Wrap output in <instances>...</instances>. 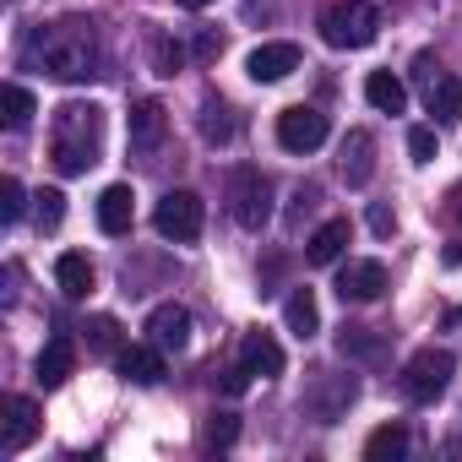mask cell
<instances>
[{
  "instance_id": "e575fe53",
  "label": "cell",
  "mask_w": 462,
  "mask_h": 462,
  "mask_svg": "<svg viewBox=\"0 0 462 462\" xmlns=\"http://www.w3.org/2000/svg\"><path fill=\"white\" fill-rule=\"evenodd\" d=\"M451 262H462V245H457V251H451Z\"/></svg>"
},
{
  "instance_id": "f1b7e54d",
  "label": "cell",
  "mask_w": 462,
  "mask_h": 462,
  "mask_svg": "<svg viewBox=\"0 0 462 462\" xmlns=\"http://www.w3.org/2000/svg\"><path fill=\"white\" fill-rule=\"evenodd\" d=\"M235 435H240V419H235V413H212L207 430H201L207 446H235Z\"/></svg>"
},
{
  "instance_id": "52a82bcc",
  "label": "cell",
  "mask_w": 462,
  "mask_h": 462,
  "mask_svg": "<svg viewBox=\"0 0 462 462\" xmlns=\"http://www.w3.org/2000/svg\"><path fill=\"white\" fill-rule=\"evenodd\" d=\"M419 88H424V109L435 115V125H457L462 120V77H451V71H435L424 55H419Z\"/></svg>"
},
{
  "instance_id": "cb8c5ba5",
  "label": "cell",
  "mask_w": 462,
  "mask_h": 462,
  "mask_svg": "<svg viewBox=\"0 0 462 462\" xmlns=\"http://www.w3.org/2000/svg\"><path fill=\"white\" fill-rule=\"evenodd\" d=\"M408 451V430L402 424H381V430H370V440H365V462H397Z\"/></svg>"
},
{
  "instance_id": "ffe728a7",
  "label": "cell",
  "mask_w": 462,
  "mask_h": 462,
  "mask_svg": "<svg viewBox=\"0 0 462 462\" xmlns=\"http://www.w3.org/2000/svg\"><path fill=\"white\" fill-rule=\"evenodd\" d=\"M55 283H60V294H66V300H88L98 278H93V262H88L82 251H66V256L55 262Z\"/></svg>"
},
{
  "instance_id": "7c38bea8",
  "label": "cell",
  "mask_w": 462,
  "mask_h": 462,
  "mask_svg": "<svg viewBox=\"0 0 462 462\" xmlns=\"http://www.w3.org/2000/svg\"><path fill=\"white\" fill-rule=\"evenodd\" d=\"M0 408H6V424H0V451L17 457V451L39 435V402H33V397H6Z\"/></svg>"
},
{
  "instance_id": "83f0119b",
  "label": "cell",
  "mask_w": 462,
  "mask_h": 462,
  "mask_svg": "<svg viewBox=\"0 0 462 462\" xmlns=\"http://www.w3.org/2000/svg\"><path fill=\"white\" fill-rule=\"evenodd\" d=\"M88 343H93V354H104V359H120V327H115L109 316H98V321L88 327Z\"/></svg>"
},
{
  "instance_id": "7402d4cb",
  "label": "cell",
  "mask_w": 462,
  "mask_h": 462,
  "mask_svg": "<svg viewBox=\"0 0 462 462\" xmlns=\"http://www.w3.org/2000/svg\"><path fill=\"white\" fill-rule=\"evenodd\" d=\"M365 98H370L381 115H402V104H408V88H402L392 71H370V77H365Z\"/></svg>"
},
{
  "instance_id": "30bf717a",
  "label": "cell",
  "mask_w": 462,
  "mask_h": 462,
  "mask_svg": "<svg viewBox=\"0 0 462 462\" xmlns=\"http://www.w3.org/2000/svg\"><path fill=\"white\" fill-rule=\"evenodd\" d=\"M337 174H343V185H348V190L370 185V174H375V136H370V131H348V136H343Z\"/></svg>"
},
{
  "instance_id": "d6a6232c",
  "label": "cell",
  "mask_w": 462,
  "mask_h": 462,
  "mask_svg": "<svg viewBox=\"0 0 462 462\" xmlns=\"http://www.w3.org/2000/svg\"><path fill=\"white\" fill-rule=\"evenodd\" d=\"M370 228H375V235H392V228H397V217H392L386 207H370Z\"/></svg>"
},
{
  "instance_id": "44dd1931",
  "label": "cell",
  "mask_w": 462,
  "mask_h": 462,
  "mask_svg": "<svg viewBox=\"0 0 462 462\" xmlns=\"http://www.w3.org/2000/svg\"><path fill=\"white\" fill-rule=\"evenodd\" d=\"M196 125H201V136H207L212 147L235 142V131H240V125H235V109H228L223 98H201V120H196Z\"/></svg>"
},
{
  "instance_id": "3957f363",
  "label": "cell",
  "mask_w": 462,
  "mask_h": 462,
  "mask_svg": "<svg viewBox=\"0 0 462 462\" xmlns=\"http://www.w3.org/2000/svg\"><path fill=\"white\" fill-rule=\"evenodd\" d=\"M375 33H381V12L370 0H332L321 12V39L332 50H365L375 44Z\"/></svg>"
},
{
  "instance_id": "ba28073f",
  "label": "cell",
  "mask_w": 462,
  "mask_h": 462,
  "mask_svg": "<svg viewBox=\"0 0 462 462\" xmlns=\"http://www.w3.org/2000/svg\"><path fill=\"white\" fill-rule=\"evenodd\" d=\"M278 142H283L289 152H316V147L327 142V115L310 109V104L283 109V115H278Z\"/></svg>"
},
{
  "instance_id": "6da1fadb",
  "label": "cell",
  "mask_w": 462,
  "mask_h": 462,
  "mask_svg": "<svg viewBox=\"0 0 462 462\" xmlns=\"http://www.w3.org/2000/svg\"><path fill=\"white\" fill-rule=\"evenodd\" d=\"M28 55L55 82H93L98 77V28H93V17H55L50 28L33 33Z\"/></svg>"
},
{
  "instance_id": "f546056e",
  "label": "cell",
  "mask_w": 462,
  "mask_h": 462,
  "mask_svg": "<svg viewBox=\"0 0 462 462\" xmlns=\"http://www.w3.org/2000/svg\"><path fill=\"white\" fill-rule=\"evenodd\" d=\"M23 207H28V196H23V185L6 174V180H0V223H17Z\"/></svg>"
},
{
  "instance_id": "ac0fdd59",
  "label": "cell",
  "mask_w": 462,
  "mask_h": 462,
  "mask_svg": "<svg viewBox=\"0 0 462 462\" xmlns=\"http://www.w3.org/2000/svg\"><path fill=\"white\" fill-rule=\"evenodd\" d=\"M71 370H77V348H71V337H50L44 343V354H39V386H66L71 381Z\"/></svg>"
},
{
  "instance_id": "4dcf8cb0",
  "label": "cell",
  "mask_w": 462,
  "mask_h": 462,
  "mask_svg": "<svg viewBox=\"0 0 462 462\" xmlns=\"http://www.w3.org/2000/svg\"><path fill=\"white\" fill-rule=\"evenodd\" d=\"M152 60H158V77H174V71L185 66V50H180V44H169V39H158Z\"/></svg>"
},
{
  "instance_id": "4316f807",
  "label": "cell",
  "mask_w": 462,
  "mask_h": 462,
  "mask_svg": "<svg viewBox=\"0 0 462 462\" xmlns=\"http://www.w3.org/2000/svg\"><path fill=\"white\" fill-rule=\"evenodd\" d=\"M33 217H39L44 235H55L60 217H66V196H60V190H39V196H33Z\"/></svg>"
},
{
  "instance_id": "5bb4252c",
  "label": "cell",
  "mask_w": 462,
  "mask_h": 462,
  "mask_svg": "<svg viewBox=\"0 0 462 462\" xmlns=\"http://www.w3.org/2000/svg\"><path fill=\"white\" fill-rule=\"evenodd\" d=\"M163 131H169V109L158 98H142L131 109V152H152L163 142Z\"/></svg>"
},
{
  "instance_id": "d4e9b609",
  "label": "cell",
  "mask_w": 462,
  "mask_h": 462,
  "mask_svg": "<svg viewBox=\"0 0 462 462\" xmlns=\"http://www.w3.org/2000/svg\"><path fill=\"white\" fill-rule=\"evenodd\" d=\"M33 109H39V104H33V93H28L23 82H6V88H0V120H6L12 131H23V125L33 120Z\"/></svg>"
},
{
  "instance_id": "7a4b0ae2",
  "label": "cell",
  "mask_w": 462,
  "mask_h": 462,
  "mask_svg": "<svg viewBox=\"0 0 462 462\" xmlns=\"http://www.w3.org/2000/svg\"><path fill=\"white\" fill-rule=\"evenodd\" d=\"M104 158V109L98 104H60L50 125V163L60 174H88Z\"/></svg>"
},
{
  "instance_id": "8992f818",
  "label": "cell",
  "mask_w": 462,
  "mask_h": 462,
  "mask_svg": "<svg viewBox=\"0 0 462 462\" xmlns=\"http://www.w3.org/2000/svg\"><path fill=\"white\" fill-rule=\"evenodd\" d=\"M201 223H207V207H201L196 190H169L158 201V212H152V228H158L163 240H174V245L201 240Z\"/></svg>"
},
{
  "instance_id": "d6986e66",
  "label": "cell",
  "mask_w": 462,
  "mask_h": 462,
  "mask_svg": "<svg viewBox=\"0 0 462 462\" xmlns=\"http://www.w3.org/2000/svg\"><path fill=\"white\" fill-rule=\"evenodd\" d=\"M348 251V217H327L321 228H316V235H310V267H332L337 256Z\"/></svg>"
},
{
  "instance_id": "836d02e7",
  "label": "cell",
  "mask_w": 462,
  "mask_h": 462,
  "mask_svg": "<svg viewBox=\"0 0 462 462\" xmlns=\"http://www.w3.org/2000/svg\"><path fill=\"white\" fill-rule=\"evenodd\" d=\"M180 6H185V12H201V6H212V0H180Z\"/></svg>"
},
{
  "instance_id": "2e32d148",
  "label": "cell",
  "mask_w": 462,
  "mask_h": 462,
  "mask_svg": "<svg viewBox=\"0 0 462 462\" xmlns=\"http://www.w3.org/2000/svg\"><path fill=\"white\" fill-rule=\"evenodd\" d=\"M120 375L131 381V386H158L163 381V348L158 343H136V348H120Z\"/></svg>"
},
{
  "instance_id": "e0dca14e",
  "label": "cell",
  "mask_w": 462,
  "mask_h": 462,
  "mask_svg": "<svg viewBox=\"0 0 462 462\" xmlns=\"http://www.w3.org/2000/svg\"><path fill=\"white\" fill-rule=\"evenodd\" d=\"M131 217H136V190L131 185H104L98 228H104V235H131Z\"/></svg>"
},
{
  "instance_id": "4fadbf2b",
  "label": "cell",
  "mask_w": 462,
  "mask_h": 462,
  "mask_svg": "<svg viewBox=\"0 0 462 462\" xmlns=\"http://www.w3.org/2000/svg\"><path fill=\"white\" fill-rule=\"evenodd\" d=\"M147 343H158L163 354H180L190 343V310L185 305H158L147 316Z\"/></svg>"
},
{
  "instance_id": "484cf974",
  "label": "cell",
  "mask_w": 462,
  "mask_h": 462,
  "mask_svg": "<svg viewBox=\"0 0 462 462\" xmlns=\"http://www.w3.org/2000/svg\"><path fill=\"white\" fill-rule=\"evenodd\" d=\"M337 348H343L348 359H381L386 343H381L375 327H343V332H337Z\"/></svg>"
},
{
  "instance_id": "9c48e42d",
  "label": "cell",
  "mask_w": 462,
  "mask_h": 462,
  "mask_svg": "<svg viewBox=\"0 0 462 462\" xmlns=\"http://www.w3.org/2000/svg\"><path fill=\"white\" fill-rule=\"evenodd\" d=\"M300 71V44H262V50H251L245 55V77L251 82H283V77H294Z\"/></svg>"
},
{
  "instance_id": "603a6c76",
  "label": "cell",
  "mask_w": 462,
  "mask_h": 462,
  "mask_svg": "<svg viewBox=\"0 0 462 462\" xmlns=\"http://www.w3.org/2000/svg\"><path fill=\"white\" fill-rule=\"evenodd\" d=\"M283 321H289L294 337H310V332L321 327V305H316V294H310V289H294V294L283 300Z\"/></svg>"
},
{
  "instance_id": "9a60e30c",
  "label": "cell",
  "mask_w": 462,
  "mask_h": 462,
  "mask_svg": "<svg viewBox=\"0 0 462 462\" xmlns=\"http://www.w3.org/2000/svg\"><path fill=\"white\" fill-rule=\"evenodd\" d=\"M240 365H245L251 375H262V381L283 375V348H278V337H273V332H245V343H240Z\"/></svg>"
},
{
  "instance_id": "8fae6325",
  "label": "cell",
  "mask_w": 462,
  "mask_h": 462,
  "mask_svg": "<svg viewBox=\"0 0 462 462\" xmlns=\"http://www.w3.org/2000/svg\"><path fill=\"white\" fill-rule=\"evenodd\" d=\"M337 294H343V305H370V300H381V294H386V267H381V262H348V267L337 273Z\"/></svg>"
},
{
  "instance_id": "5b68a950",
  "label": "cell",
  "mask_w": 462,
  "mask_h": 462,
  "mask_svg": "<svg viewBox=\"0 0 462 462\" xmlns=\"http://www.w3.org/2000/svg\"><path fill=\"white\" fill-rule=\"evenodd\" d=\"M228 212L240 228H267L273 217V180L262 169H235L228 174Z\"/></svg>"
},
{
  "instance_id": "277c9868",
  "label": "cell",
  "mask_w": 462,
  "mask_h": 462,
  "mask_svg": "<svg viewBox=\"0 0 462 462\" xmlns=\"http://www.w3.org/2000/svg\"><path fill=\"white\" fill-rule=\"evenodd\" d=\"M451 375H457V359H451L446 348H419V354L402 365L397 386H402L408 402H435V397L451 386Z\"/></svg>"
},
{
  "instance_id": "1f68e13d",
  "label": "cell",
  "mask_w": 462,
  "mask_h": 462,
  "mask_svg": "<svg viewBox=\"0 0 462 462\" xmlns=\"http://www.w3.org/2000/svg\"><path fill=\"white\" fill-rule=\"evenodd\" d=\"M408 152H413V163H430L435 158V131L430 125H413L408 131Z\"/></svg>"
}]
</instances>
